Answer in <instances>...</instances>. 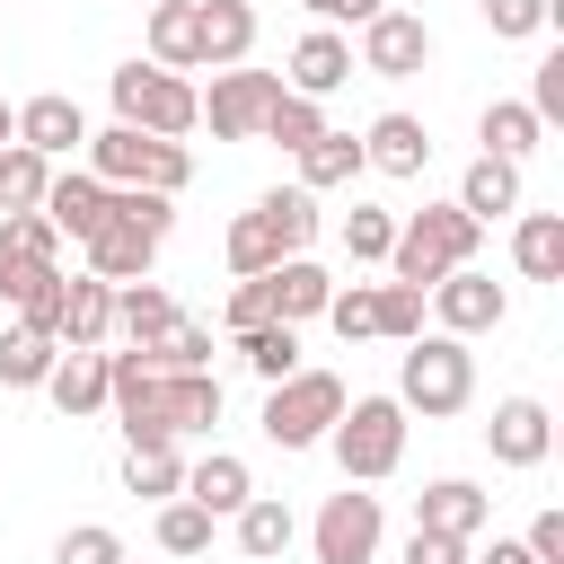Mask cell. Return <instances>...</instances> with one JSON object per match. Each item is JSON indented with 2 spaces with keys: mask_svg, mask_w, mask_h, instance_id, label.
<instances>
[{
  "mask_svg": "<svg viewBox=\"0 0 564 564\" xmlns=\"http://www.w3.org/2000/svg\"><path fill=\"white\" fill-rule=\"evenodd\" d=\"M317 238V203L300 194V185H273V194H256L238 220H229V273L247 282V273H273V264H291L300 247Z\"/></svg>",
  "mask_w": 564,
  "mask_h": 564,
  "instance_id": "6da1fadb",
  "label": "cell"
},
{
  "mask_svg": "<svg viewBox=\"0 0 564 564\" xmlns=\"http://www.w3.org/2000/svg\"><path fill=\"white\" fill-rule=\"evenodd\" d=\"M167 220H176L167 194H132V185L115 194V185H106V220L79 238V247H88V273H97V282H141L150 256H159V238H167Z\"/></svg>",
  "mask_w": 564,
  "mask_h": 564,
  "instance_id": "7a4b0ae2",
  "label": "cell"
},
{
  "mask_svg": "<svg viewBox=\"0 0 564 564\" xmlns=\"http://www.w3.org/2000/svg\"><path fill=\"white\" fill-rule=\"evenodd\" d=\"M88 176L97 185H132V194H185V176H194V159H185V141H159V132H132V123H106V132H88Z\"/></svg>",
  "mask_w": 564,
  "mask_h": 564,
  "instance_id": "3957f363",
  "label": "cell"
},
{
  "mask_svg": "<svg viewBox=\"0 0 564 564\" xmlns=\"http://www.w3.org/2000/svg\"><path fill=\"white\" fill-rule=\"evenodd\" d=\"M476 256V220L458 212V203H423V212H405L397 220V247H388V273L405 282V291H432L441 273H458Z\"/></svg>",
  "mask_w": 564,
  "mask_h": 564,
  "instance_id": "277c9868",
  "label": "cell"
},
{
  "mask_svg": "<svg viewBox=\"0 0 564 564\" xmlns=\"http://www.w3.org/2000/svg\"><path fill=\"white\" fill-rule=\"evenodd\" d=\"M106 97H115V123L159 132V141H176V132L203 123V88L176 79V70H159V62H123V70L106 79Z\"/></svg>",
  "mask_w": 564,
  "mask_h": 564,
  "instance_id": "5b68a950",
  "label": "cell"
},
{
  "mask_svg": "<svg viewBox=\"0 0 564 564\" xmlns=\"http://www.w3.org/2000/svg\"><path fill=\"white\" fill-rule=\"evenodd\" d=\"M326 441H335L344 485H379V476L405 458V405H397V397H352Z\"/></svg>",
  "mask_w": 564,
  "mask_h": 564,
  "instance_id": "8992f818",
  "label": "cell"
},
{
  "mask_svg": "<svg viewBox=\"0 0 564 564\" xmlns=\"http://www.w3.org/2000/svg\"><path fill=\"white\" fill-rule=\"evenodd\" d=\"M476 397V352L458 335H414L405 370H397V405H423V414H458Z\"/></svg>",
  "mask_w": 564,
  "mask_h": 564,
  "instance_id": "52a82bcc",
  "label": "cell"
},
{
  "mask_svg": "<svg viewBox=\"0 0 564 564\" xmlns=\"http://www.w3.org/2000/svg\"><path fill=\"white\" fill-rule=\"evenodd\" d=\"M344 414V379L335 370H291L273 397H264V441L273 449H317Z\"/></svg>",
  "mask_w": 564,
  "mask_h": 564,
  "instance_id": "ba28073f",
  "label": "cell"
},
{
  "mask_svg": "<svg viewBox=\"0 0 564 564\" xmlns=\"http://www.w3.org/2000/svg\"><path fill=\"white\" fill-rule=\"evenodd\" d=\"M106 405L123 414V441H167V397L141 352H106Z\"/></svg>",
  "mask_w": 564,
  "mask_h": 564,
  "instance_id": "9c48e42d",
  "label": "cell"
},
{
  "mask_svg": "<svg viewBox=\"0 0 564 564\" xmlns=\"http://www.w3.org/2000/svg\"><path fill=\"white\" fill-rule=\"evenodd\" d=\"M317 564H370L379 555V494H326V511H317Z\"/></svg>",
  "mask_w": 564,
  "mask_h": 564,
  "instance_id": "30bf717a",
  "label": "cell"
},
{
  "mask_svg": "<svg viewBox=\"0 0 564 564\" xmlns=\"http://www.w3.org/2000/svg\"><path fill=\"white\" fill-rule=\"evenodd\" d=\"M273 97H282V79H273V70H220V79H212V97H203V115H212V132H220V141H256V132H264V115H273Z\"/></svg>",
  "mask_w": 564,
  "mask_h": 564,
  "instance_id": "8fae6325",
  "label": "cell"
},
{
  "mask_svg": "<svg viewBox=\"0 0 564 564\" xmlns=\"http://www.w3.org/2000/svg\"><path fill=\"white\" fill-rule=\"evenodd\" d=\"M502 308H511V300H502V282H494V273H476V264H458V273H441V282H432V317H441V335H458V344H467V335H485V326H502Z\"/></svg>",
  "mask_w": 564,
  "mask_h": 564,
  "instance_id": "7c38bea8",
  "label": "cell"
},
{
  "mask_svg": "<svg viewBox=\"0 0 564 564\" xmlns=\"http://www.w3.org/2000/svg\"><path fill=\"white\" fill-rule=\"evenodd\" d=\"M432 62V26L414 18V9H379L370 26H361V70H379V79H414Z\"/></svg>",
  "mask_w": 564,
  "mask_h": 564,
  "instance_id": "4fadbf2b",
  "label": "cell"
},
{
  "mask_svg": "<svg viewBox=\"0 0 564 564\" xmlns=\"http://www.w3.org/2000/svg\"><path fill=\"white\" fill-rule=\"evenodd\" d=\"M256 44V0H194V53L203 70H238Z\"/></svg>",
  "mask_w": 564,
  "mask_h": 564,
  "instance_id": "5bb4252c",
  "label": "cell"
},
{
  "mask_svg": "<svg viewBox=\"0 0 564 564\" xmlns=\"http://www.w3.org/2000/svg\"><path fill=\"white\" fill-rule=\"evenodd\" d=\"M106 317H115V282L70 273V282H62V317H53V335H62L70 352H106Z\"/></svg>",
  "mask_w": 564,
  "mask_h": 564,
  "instance_id": "9a60e30c",
  "label": "cell"
},
{
  "mask_svg": "<svg viewBox=\"0 0 564 564\" xmlns=\"http://www.w3.org/2000/svg\"><path fill=\"white\" fill-rule=\"evenodd\" d=\"M546 441H555V432H546V405H538V397H502L494 423H485V449H494L502 467H538Z\"/></svg>",
  "mask_w": 564,
  "mask_h": 564,
  "instance_id": "2e32d148",
  "label": "cell"
},
{
  "mask_svg": "<svg viewBox=\"0 0 564 564\" xmlns=\"http://www.w3.org/2000/svg\"><path fill=\"white\" fill-rule=\"evenodd\" d=\"M247 494H256V476H247V458H238V449H212V458H194V467H185V502H194V511H212V520H238V511H247Z\"/></svg>",
  "mask_w": 564,
  "mask_h": 564,
  "instance_id": "e0dca14e",
  "label": "cell"
},
{
  "mask_svg": "<svg viewBox=\"0 0 564 564\" xmlns=\"http://www.w3.org/2000/svg\"><path fill=\"white\" fill-rule=\"evenodd\" d=\"M18 141H26L35 159H62L70 141H88V115H79V97H62V88L26 97V106H18Z\"/></svg>",
  "mask_w": 564,
  "mask_h": 564,
  "instance_id": "ac0fdd59",
  "label": "cell"
},
{
  "mask_svg": "<svg viewBox=\"0 0 564 564\" xmlns=\"http://www.w3.org/2000/svg\"><path fill=\"white\" fill-rule=\"evenodd\" d=\"M264 300H273V326L326 317V300H335V273H326V264H308V256H291V264H273V273H264Z\"/></svg>",
  "mask_w": 564,
  "mask_h": 564,
  "instance_id": "d6986e66",
  "label": "cell"
},
{
  "mask_svg": "<svg viewBox=\"0 0 564 564\" xmlns=\"http://www.w3.org/2000/svg\"><path fill=\"white\" fill-rule=\"evenodd\" d=\"M167 326H176V300H167V282H115V317H106V335H123L132 352H150Z\"/></svg>",
  "mask_w": 564,
  "mask_h": 564,
  "instance_id": "ffe728a7",
  "label": "cell"
},
{
  "mask_svg": "<svg viewBox=\"0 0 564 564\" xmlns=\"http://www.w3.org/2000/svg\"><path fill=\"white\" fill-rule=\"evenodd\" d=\"M352 79V44L335 35V26H308L300 44H291V97H326V88H344Z\"/></svg>",
  "mask_w": 564,
  "mask_h": 564,
  "instance_id": "44dd1931",
  "label": "cell"
},
{
  "mask_svg": "<svg viewBox=\"0 0 564 564\" xmlns=\"http://www.w3.org/2000/svg\"><path fill=\"white\" fill-rule=\"evenodd\" d=\"M423 159H432V132L414 115H379L361 132V167H379V176H423Z\"/></svg>",
  "mask_w": 564,
  "mask_h": 564,
  "instance_id": "7402d4cb",
  "label": "cell"
},
{
  "mask_svg": "<svg viewBox=\"0 0 564 564\" xmlns=\"http://www.w3.org/2000/svg\"><path fill=\"white\" fill-rule=\"evenodd\" d=\"M494 520V502L467 485V476H441V485H423V502H414V529H441V538H476Z\"/></svg>",
  "mask_w": 564,
  "mask_h": 564,
  "instance_id": "603a6c76",
  "label": "cell"
},
{
  "mask_svg": "<svg viewBox=\"0 0 564 564\" xmlns=\"http://www.w3.org/2000/svg\"><path fill=\"white\" fill-rule=\"evenodd\" d=\"M62 264H0V291H9V308H18V326H44L53 335V317H62ZM62 344V335H53Z\"/></svg>",
  "mask_w": 564,
  "mask_h": 564,
  "instance_id": "cb8c5ba5",
  "label": "cell"
},
{
  "mask_svg": "<svg viewBox=\"0 0 564 564\" xmlns=\"http://www.w3.org/2000/svg\"><path fill=\"white\" fill-rule=\"evenodd\" d=\"M35 212H44V220H53V238H88V229H97V220H106V185H97V176H88V167H79V176H53V185H44V203H35Z\"/></svg>",
  "mask_w": 564,
  "mask_h": 564,
  "instance_id": "d4e9b609",
  "label": "cell"
},
{
  "mask_svg": "<svg viewBox=\"0 0 564 564\" xmlns=\"http://www.w3.org/2000/svg\"><path fill=\"white\" fill-rule=\"evenodd\" d=\"M159 397H167V441L220 423V379L212 370H159Z\"/></svg>",
  "mask_w": 564,
  "mask_h": 564,
  "instance_id": "484cf974",
  "label": "cell"
},
{
  "mask_svg": "<svg viewBox=\"0 0 564 564\" xmlns=\"http://www.w3.org/2000/svg\"><path fill=\"white\" fill-rule=\"evenodd\" d=\"M538 132H546V123H538L520 97H494V106L476 115V141H485V159H511V167L538 150Z\"/></svg>",
  "mask_w": 564,
  "mask_h": 564,
  "instance_id": "4316f807",
  "label": "cell"
},
{
  "mask_svg": "<svg viewBox=\"0 0 564 564\" xmlns=\"http://www.w3.org/2000/svg\"><path fill=\"white\" fill-rule=\"evenodd\" d=\"M458 212H467L476 229L502 220V212H520V167H511V159H476L467 185H458Z\"/></svg>",
  "mask_w": 564,
  "mask_h": 564,
  "instance_id": "83f0119b",
  "label": "cell"
},
{
  "mask_svg": "<svg viewBox=\"0 0 564 564\" xmlns=\"http://www.w3.org/2000/svg\"><path fill=\"white\" fill-rule=\"evenodd\" d=\"M44 397H53L62 414H97V405H106V352H70V344H62Z\"/></svg>",
  "mask_w": 564,
  "mask_h": 564,
  "instance_id": "f1b7e54d",
  "label": "cell"
},
{
  "mask_svg": "<svg viewBox=\"0 0 564 564\" xmlns=\"http://www.w3.org/2000/svg\"><path fill=\"white\" fill-rule=\"evenodd\" d=\"M150 62L176 70V79L203 70V53H194V0H159V9H150Z\"/></svg>",
  "mask_w": 564,
  "mask_h": 564,
  "instance_id": "f546056e",
  "label": "cell"
},
{
  "mask_svg": "<svg viewBox=\"0 0 564 564\" xmlns=\"http://www.w3.org/2000/svg\"><path fill=\"white\" fill-rule=\"evenodd\" d=\"M53 361H62V344H53L44 326H9V335H0V388H44Z\"/></svg>",
  "mask_w": 564,
  "mask_h": 564,
  "instance_id": "4dcf8cb0",
  "label": "cell"
},
{
  "mask_svg": "<svg viewBox=\"0 0 564 564\" xmlns=\"http://www.w3.org/2000/svg\"><path fill=\"white\" fill-rule=\"evenodd\" d=\"M123 494H185V458L176 441H123Z\"/></svg>",
  "mask_w": 564,
  "mask_h": 564,
  "instance_id": "1f68e13d",
  "label": "cell"
},
{
  "mask_svg": "<svg viewBox=\"0 0 564 564\" xmlns=\"http://www.w3.org/2000/svg\"><path fill=\"white\" fill-rule=\"evenodd\" d=\"M511 256H520L529 282H564V220H555V212H529V220L511 229Z\"/></svg>",
  "mask_w": 564,
  "mask_h": 564,
  "instance_id": "d6a6232c",
  "label": "cell"
},
{
  "mask_svg": "<svg viewBox=\"0 0 564 564\" xmlns=\"http://www.w3.org/2000/svg\"><path fill=\"white\" fill-rule=\"evenodd\" d=\"M291 159H300V194H317V185H344V176L361 167V141L326 123V132H317L308 150H291Z\"/></svg>",
  "mask_w": 564,
  "mask_h": 564,
  "instance_id": "836d02e7",
  "label": "cell"
},
{
  "mask_svg": "<svg viewBox=\"0 0 564 564\" xmlns=\"http://www.w3.org/2000/svg\"><path fill=\"white\" fill-rule=\"evenodd\" d=\"M282 546H291V511L264 502V494H247V511H238V555H247V564H273Z\"/></svg>",
  "mask_w": 564,
  "mask_h": 564,
  "instance_id": "e575fe53",
  "label": "cell"
},
{
  "mask_svg": "<svg viewBox=\"0 0 564 564\" xmlns=\"http://www.w3.org/2000/svg\"><path fill=\"white\" fill-rule=\"evenodd\" d=\"M44 185H53V159H35L26 141H9L0 150V212H35Z\"/></svg>",
  "mask_w": 564,
  "mask_h": 564,
  "instance_id": "d590c367",
  "label": "cell"
},
{
  "mask_svg": "<svg viewBox=\"0 0 564 564\" xmlns=\"http://www.w3.org/2000/svg\"><path fill=\"white\" fill-rule=\"evenodd\" d=\"M388 247H397V212L352 203V212H344V256H352V264H388Z\"/></svg>",
  "mask_w": 564,
  "mask_h": 564,
  "instance_id": "8d00e7d4",
  "label": "cell"
},
{
  "mask_svg": "<svg viewBox=\"0 0 564 564\" xmlns=\"http://www.w3.org/2000/svg\"><path fill=\"white\" fill-rule=\"evenodd\" d=\"M53 220L44 212H0V264H53Z\"/></svg>",
  "mask_w": 564,
  "mask_h": 564,
  "instance_id": "74e56055",
  "label": "cell"
},
{
  "mask_svg": "<svg viewBox=\"0 0 564 564\" xmlns=\"http://www.w3.org/2000/svg\"><path fill=\"white\" fill-rule=\"evenodd\" d=\"M238 352H247V370H256L264 388H282V379L300 370V335H291V326H256V335H238Z\"/></svg>",
  "mask_w": 564,
  "mask_h": 564,
  "instance_id": "f35d334b",
  "label": "cell"
},
{
  "mask_svg": "<svg viewBox=\"0 0 564 564\" xmlns=\"http://www.w3.org/2000/svg\"><path fill=\"white\" fill-rule=\"evenodd\" d=\"M212 529H220V520H212V511H194L185 494H176V502H159V520H150V538H159L167 555H203V546H212Z\"/></svg>",
  "mask_w": 564,
  "mask_h": 564,
  "instance_id": "ab89813d",
  "label": "cell"
},
{
  "mask_svg": "<svg viewBox=\"0 0 564 564\" xmlns=\"http://www.w3.org/2000/svg\"><path fill=\"white\" fill-rule=\"evenodd\" d=\"M317 132H326V115H317V97H291V88H282V97H273V115H264V132H256V141H282V150H308V141H317Z\"/></svg>",
  "mask_w": 564,
  "mask_h": 564,
  "instance_id": "60d3db41",
  "label": "cell"
},
{
  "mask_svg": "<svg viewBox=\"0 0 564 564\" xmlns=\"http://www.w3.org/2000/svg\"><path fill=\"white\" fill-rule=\"evenodd\" d=\"M150 370H212V326H194V317H176L150 352H141Z\"/></svg>",
  "mask_w": 564,
  "mask_h": 564,
  "instance_id": "b9f144b4",
  "label": "cell"
},
{
  "mask_svg": "<svg viewBox=\"0 0 564 564\" xmlns=\"http://www.w3.org/2000/svg\"><path fill=\"white\" fill-rule=\"evenodd\" d=\"M326 326H335L344 344L379 335V282H352V291H335V300H326Z\"/></svg>",
  "mask_w": 564,
  "mask_h": 564,
  "instance_id": "7bdbcfd3",
  "label": "cell"
},
{
  "mask_svg": "<svg viewBox=\"0 0 564 564\" xmlns=\"http://www.w3.org/2000/svg\"><path fill=\"white\" fill-rule=\"evenodd\" d=\"M53 564H123V538H115V529H97V520H79V529H62V538H53Z\"/></svg>",
  "mask_w": 564,
  "mask_h": 564,
  "instance_id": "ee69618b",
  "label": "cell"
},
{
  "mask_svg": "<svg viewBox=\"0 0 564 564\" xmlns=\"http://www.w3.org/2000/svg\"><path fill=\"white\" fill-rule=\"evenodd\" d=\"M379 335H423V291H405V282H379Z\"/></svg>",
  "mask_w": 564,
  "mask_h": 564,
  "instance_id": "f6af8a7d",
  "label": "cell"
},
{
  "mask_svg": "<svg viewBox=\"0 0 564 564\" xmlns=\"http://www.w3.org/2000/svg\"><path fill=\"white\" fill-rule=\"evenodd\" d=\"M476 9H485V26H494V35H511V44H520V35H538V26H546V9H555V0H476Z\"/></svg>",
  "mask_w": 564,
  "mask_h": 564,
  "instance_id": "bcb514c9",
  "label": "cell"
},
{
  "mask_svg": "<svg viewBox=\"0 0 564 564\" xmlns=\"http://www.w3.org/2000/svg\"><path fill=\"white\" fill-rule=\"evenodd\" d=\"M220 317H229V335H256V326H273V300H264V273H247V282L229 291V308H220Z\"/></svg>",
  "mask_w": 564,
  "mask_h": 564,
  "instance_id": "7dc6e473",
  "label": "cell"
},
{
  "mask_svg": "<svg viewBox=\"0 0 564 564\" xmlns=\"http://www.w3.org/2000/svg\"><path fill=\"white\" fill-rule=\"evenodd\" d=\"M405 564H476V555H467V538H441V529H414V538H405Z\"/></svg>",
  "mask_w": 564,
  "mask_h": 564,
  "instance_id": "c3c4849f",
  "label": "cell"
},
{
  "mask_svg": "<svg viewBox=\"0 0 564 564\" xmlns=\"http://www.w3.org/2000/svg\"><path fill=\"white\" fill-rule=\"evenodd\" d=\"M520 106H529L538 123H555V115H564V62H538V88H529Z\"/></svg>",
  "mask_w": 564,
  "mask_h": 564,
  "instance_id": "681fc988",
  "label": "cell"
},
{
  "mask_svg": "<svg viewBox=\"0 0 564 564\" xmlns=\"http://www.w3.org/2000/svg\"><path fill=\"white\" fill-rule=\"evenodd\" d=\"M520 546H529V564H564V511H538Z\"/></svg>",
  "mask_w": 564,
  "mask_h": 564,
  "instance_id": "f907efd6",
  "label": "cell"
},
{
  "mask_svg": "<svg viewBox=\"0 0 564 564\" xmlns=\"http://www.w3.org/2000/svg\"><path fill=\"white\" fill-rule=\"evenodd\" d=\"M300 9H317L326 26H344V18H352V26H370V18L388 9V0H300Z\"/></svg>",
  "mask_w": 564,
  "mask_h": 564,
  "instance_id": "816d5d0a",
  "label": "cell"
},
{
  "mask_svg": "<svg viewBox=\"0 0 564 564\" xmlns=\"http://www.w3.org/2000/svg\"><path fill=\"white\" fill-rule=\"evenodd\" d=\"M485 564H529V546H520V538H494V555H485Z\"/></svg>",
  "mask_w": 564,
  "mask_h": 564,
  "instance_id": "f5cc1de1",
  "label": "cell"
},
{
  "mask_svg": "<svg viewBox=\"0 0 564 564\" xmlns=\"http://www.w3.org/2000/svg\"><path fill=\"white\" fill-rule=\"evenodd\" d=\"M9 141H18V106L0 97V150H9Z\"/></svg>",
  "mask_w": 564,
  "mask_h": 564,
  "instance_id": "db71d44e",
  "label": "cell"
}]
</instances>
